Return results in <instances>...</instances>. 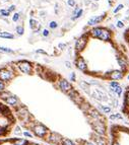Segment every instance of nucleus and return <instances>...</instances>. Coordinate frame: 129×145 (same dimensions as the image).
<instances>
[{"label": "nucleus", "instance_id": "obj_2", "mask_svg": "<svg viewBox=\"0 0 129 145\" xmlns=\"http://www.w3.org/2000/svg\"><path fill=\"white\" fill-rule=\"evenodd\" d=\"M16 74V70L14 65H8L3 68H0V80H2L4 83H9Z\"/></svg>", "mask_w": 129, "mask_h": 145}, {"label": "nucleus", "instance_id": "obj_8", "mask_svg": "<svg viewBox=\"0 0 129 145\" xmlns=\"http://www.w3.org/2000/svg\"><path fill=\"white\" fill-rule=\"evenodd\" d=\"M83 13H84V10H83V8H79L78 9V11L76 12V14L74 15V16H70V21H75V20H78L79 18H81L82 17V15H83Z\"/></svg>", "mask_w": 129, "mask_h": 145}, {"label": "nucleus", "instance_id": "obj_20", "mask_svg": "<svg viewBox=\"0 0 129 145\" xmlns=\"http://www.w3.org/2000/svg\"><path fill=\"white\" fill-rule=\"evenodd\" d=\"M6 90V83H4L2 80H0V92Z\"/></svg>", "mask_w": 129, "mask_h": 145}, {"label": "nucleus", "instance_id": "obj_30", "mask_svg": "<svg viewBox=\"0 0 129 145\" xmlns=\"http://www.w3.org/2000/svg\"><path fill=\"white\" fill-rule=\"evenodd\" d=\"M94 2H99V0H93Z\"/></svg>", "mask_w": 129, "mask_h": 145}, {"label": "nucleus", "instance_id": "obj_6", "mask_svg": "<svg viewBox=\"0 0 129 145\" xmlns=\"http://www.w3.org/2000/svg\"><path fill=\"white\" fill-rule=\"evenodd\" d=\"M107 15H108V13H107V12H104V13H102V14H100V15L92 16V17L88 20L87 26H88V27H91V28L99 26L100 23H102L103 21H104V20L107 18Z\"/></svg>", "mask_w": 129, "mask_h": 145}, {"label": "nucleus", "instance_id": "obj_10", "mask_svg": "<svg viewBox=\"0 0 129 145\" xmlns=\"http://www.w3.org/2000/svg\"><path fill=\"white\" fill-rule=\"evenodd\" d=\"M10 16V12L5 9V8H1L0 9V17H4V18H7Z\"/></svg>", "mask_w": 129, "mask_h": 145}, {"label": "nucleus", "instance_id": "obj_4", "mask_svg": "<svg viewBox=\"0 0 129 145\" xmlns=\"http://www.w3.org/2000/svg\"><path fill=\"white\" fill-rule=\"evenodd\" d=\"M14 67L16 70H18L20 73L22 74H27V75H31L34 73V65L27 60H20L17 61L14 64Z\"/></svg>", "mask_w": 129, "mask_h": 145}, {"label": "nucleus", "instance_id": "obj_15", "mask_svg": "<svg viewBox=\"0 0 129 145\" xmlns=\"http://www.w3.org/2000/svg\"><path fill=\"white\" fill-rule=\"evenodd\" d=\"M123 8H124V4H123V3H119V4H117L116 7L113 9V13H114V14H117V13H119Z\"/></svg>", "mask_w": 129, "mask_h": 145}, {"label": "nucleus", "instance_id": "obj_28", "mask_svg": "<svg viewBox=\"0 0 129 145\" xmlns=\"http://www.w3.org/2000/svg\"><path fill=\"white\" fill-rule=\"evenodd\" d=\"M124 19H125L126 21H128V22H129V15H126V16L124 17Z\"/></svg>", "mask_w": 129, "mask_h": 145}, {"label": "nucleus", "instance_id": "obj_31", "mask_svg": "<svg viewBox=\"0 0 129 145\" xmlns=\"http://www.w3.org/2000/svg\"><path fill=\"white\" fill-rule=\"evenodd\" d=\"M4 1H5V2H8V1H9V0H4Z\"/></svg>", "mask_w": 129, "mask_h": 145}, {"label": "nucleus", "instance_id": "obj_16", "mask_svg": "<svg viewBox=\"0 0 129 145\" xmlns=\"http://www.w3.org/2000/svg\"><path fill=\"white\" fill-rule=\"evenodd\" d=\"M20 15H21L20 12H14L13 15H12V17H11V20L13 22H18L20 20V17H21Z\"/></svg>", "mask_w": 129, "mask_h": 145}, {"label": "nucleus", "instance_id": "obj_25", "mask_svg": "<svg viewBox=\"0 0 129 145\" xmlns=\"http://www.w3.org/2000/svg\"><path fill=\"white\" fill-rule=\"evenodd\" d=\"M37 53H39V54H44V55H47V53L44 51V50H41V49H39V50H37L36 51Z\"/></svg>", "mask_w": 129, "mask_h": 145}, {"label": "nucleus", "instance_id": "obj_32", "mask_svg": "<svg viewBox=\"0 0 129 145\" xmlns=\"http://www.w3.org/2000/svg\"><path fill=\"white\" fill-rule=\"evenodd\" d=\"M112 1H115V0H112Z\"/></svg>", "mask_w": 129, "mask_h": 145}, {"label": "nucleus", "instance_id": "obj_13", "mask_svg": "<svg viewBox=\"0 0 129 145\" xmlns=\"http://www.w3.org/2000/svg\"><path fill=\"white\" fill-rule=\"evenodd\" d=\"M115 27H116V29H118V30H123V29L125 28V23H124V21H122V20H120V19H117V21H116V23H115Z\"/></svg>", "mask_w": 129, "mask_h": 145}, {"label": "nucleus", "instance_id": "obj_11", "mask_svg": "<svg viewBox=\"0 0 129 145\" xmlns=\"http://www.w3.org/2000/svg\"><path fill=\"white\" fill-rule=\"evenodd\" d=\"M15 32L17 34V36H22L24 34V27L22 25H19L15 28Z\"/></svg>", "mask_w": 129, "mask_h": 145}, {"label": "nucleus", "instance_id": "obj_18", "mask_svg": "<svg viewBox=\"0 0 129 145\" xmlns=\"http://www.w3.org/2000/svg\"><path fill=\"white\" fill-rule=\"evenodd\" d=\"M124 40L127 43V45L129 46V29H127L125 31V33H124Z\"/></svg>", "mask_w": 129, "mask_h": 145}, {"label": "nucleus", "instance_id": "obj_19", "mask_svg": "<svg viewBox=\"0 0 129 145\" xmlns=\"http://www.w3.org/2000/svg\"><path fill=\"white\" fill-rule=\"evenodd\" d=\"M50 35H51V33H50V31H49L48 29H44V30L42 31V36H43L44 38H48Z\"/></svg>", "mask_w": 129, "mask_h": 145}, {"label": "nucleus", "instance_id": "obj_23", "mask_svg": "<svg viewBox=\"0 0 129 145\" xmlns=\"http://www.w3.org/2000/svg\"><path fill=\"white\" fill-rule=\"evenodd\" d=\"M60 6H59V3H56L55 4V14H59V8Z\"/></svg>", "mask_w": 129, "mask_h": 145}, {"label": "nucleus", "instance_id": "obj_5", "mask_svg": "<svg viewBox=\"0 0 129 145\" xmlns=\"http://www.w3.org/2000/svg\"><path fill=\"white\" fill-rule=\"evenodd\" d=\"M121 112L122 115L129 121V85L126 86L123 92V102H122Z\"/></svg>", "mask_w": 129, "mask_h": 145}, {"label": "nucleus", "instance_id": "obj_29", "mask_svg": "<svg viewBox=\"0 0 129 145\" xmlns=\"http://www.w3.org/2000/svg\"><path fill=\"white\" fill-rule=\"evenodd\" d=\"M126 15H129V9L126 10Z\"/></svg>", "mask_w": 129, "mask_h": 145}, {"label": "nucleus", "instance_id": "obj_21", "mask_svg": "<svg viewBox=\"0 0 129 145\" xmlns=\"http://www.w3.org/2000/svg\"><path fill=\"white\" fill-rule=\"evenodd\" d=\"M15 9H16V6H15L14 4H11V5H10V6L7 8V10H8L10 13H11V12H13V11H15Z\"/></svg>", "mask_w": 129, "mask_h": 145}, {"label": "nucleus", "instance_id": "obj_1", "mask_svg": "<svg viewBox=\"0 0 129 145\" xmlns=\"http://www.w3.org/2000/svg\"><path fill=\"white\" fill-rule=\"evenodd\" d=\"M109 138V145H129V126L110 124Z\"/></svg>", "mask_w": 129, "mask_h": 145}, {"label": "nucleus", "instance_id": "obj_27", "mask_svg": "<svg viewBox=\"0 0 129 145\" xmlns=\"http://www.w3.org/2000/svg\"><path fill=\"white\" fill-rule=\"evenodd\" d=\"M98 7H99V5L97 4V2H96V4H93V10H97Z\"/></svg>", "mask_w": 129, "mask_h": 145}, {"label": "nucleus", "instance_id": "obj_3", "mask_svg": "<svg viewBox=\"0 0 129 145\" xmlns=\"http://www.w3.org/2000/svg\"><path fill=\"white\" fill-rule=\"evenodd\" d=\"M0 145H40L39 143L32 142L25 138H5L0 139Z\"/></svg>", "mask_w": 129, "mask_h": 145}, {"label": "nucleus", "instance_id": "obj_9", "mask_svg": "<svg viewBox=\"0 0 129 145\" xmlns=\"http://www.w3.org/2000/svg\"><path fill=\"white\" fill-rule=\"evenodd\" d=\"M0 38H2V39H8V40H13L15 37L13 34L9 33V32H0Z\"/></svg>", "mask_w": 129, "mask_h": 145}, {"label": "nucleus", "instance_id": "obj_22", "mask_svg": "<svg viewBox=\"0 0 129 145\" xmlns=\"http://www.w3.org/2000/svg\"><path fill=\"white\" fill-rule=\"evenodd\" d=\"M66 46H67V44H65V43H60L59 45H58V48L60 50H64L65 48H66Z\"/></svg>", "mask_w": 129, "mask_h": 145}, {"label": "nucleus", "instance_id": "obj_12", "mask_svg": "<svg viewBox=\"0 0 129 145\" xmlns=\"http://www.w3.org/2000/svg\"><path fill=\"white\" fill-rule=\"evenodd\" d=\"M49 28L51 29V30H57L58 29V27H59V23L56 21V20H51L50 22H49Z\"/></svg>", "mask_w": 129, "mask_h": 145}, {"label": "nucleus", "instance_id": "obj_17", "mask_svg": "<svg viewBox=\"0 0 129 145\" xmlns=\"http://www.w3.org/2000/svg\"><path fill=\"white\" fill-rule=\"evenodd\" d=\"M66 4H67V6H69L70 8H73V7H75V6L77 5L76 0H66Z\"/></svg>", "mask_w": 129, "mask_h": 145}, {"label": "nucleus", "instance_id": "obj_7", "mask_svg": "<svg viewBox=\"0 0 129 145\" xmlns=\"http://www.w3.org/2000/svg\"><path fill=\"white\" fill-rule=\"evenodd\" d=\"M29 26H30L31 30H33V31H35V30L41 28V25L38 22V20L35 19L34 17H31V18H30V20H29Z\"/></svg>", "mask_w": 129, "mask_h": 145}, {"label": "nucleus", "instance_id": "obj_26", "mask_svg": "<svg viewBox=\"0 0 129 145\" xmlns=\"http://www.w3.org/2000/svg\"><path fill=\"white\" fill-rule=\"evenodd\" d=\"M65 65H66L67 68H71V63H70L69 61H66V62H65Z\"/></svg>", "mask_w": 129, "mask_h": 145}, {"label": "nucleus", "instance_id": "obj_14", "mask_svg": "<svg viewBox=\"0 0 129 145\" xmlns=\"http://www.w3.org/2000/svg\"><path fill=\"white\" fill-rule=\"evenodd\" d=\"M0 52H3V53H7V54H13L14 51L10 48H7V47H1L0 46Z\"/></svg>", "mask_w": 129, "mask_h": 145}, {"label": "nucleus", "instance_id": "obj_24", "mask_svg": "<svg viewBox=\"0 0 129 145\" xmlns=\"http://www.w3.org/2000/svg\"><path fill=\"white\" fill-rule=\"evenodd\" d=\"M70 81H71V82H74V81H75V73H74V72H72L71 75H70Z\"/></svg>", "mask_w": 129, "mask_h": 145}]
</instances>
